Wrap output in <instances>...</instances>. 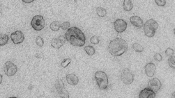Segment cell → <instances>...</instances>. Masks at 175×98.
I'll return each instance as SVG.
<instances>
[{"label": "cell", "mask_w": 175, "mask_h": 98, "mask_svg": "<svg viewBox=\"0 0 175 98\" xmlns=\"http://www.w3.org/2000/svg\"><path fill=\"white\" fill-rule=\"evenodd\" d=\"M66 38L67 41L74 46L80 47L85 44L86 39L85 35L77 27H72L69 28L66 33Z\"/></svg>", "instance_id": "1"}, {"label": "cell", "mask_w": 175, "mask_h": 98, "mask_svg": "<svg viewBox=\"0 0 175 98\" xmlns=\"http://www.w3.org/2000/svg\"><path fill=\"white\" fill-rule=\"evenodd\" d=\"M128 48V45L126 42L120 38L112 40L109 46V53L115 57L121 56L127 52Z\"/></svg>", "instance_id": "2"}, {"label": "cell", "mask_w": 175, "mask_h": 98, "mask_svg": "<svg viewBox=\"0 0 175 98\" xmlns=\"http://www.w3.org/2000/svg\"><path fill=\"white\" fill-rule=\"evenodd\" d=\"M158 24L156 21L152 19L148 20L144 25L145 34L148 38L154 37L156 31L158 28Z\"/></svg>", "instance_id": "3"}, {"label": "cell", "mask_w": 175, "mask_h": 98, "mask_svg": "<svg viewBox=\"0 0 175 98\" xmlns=\"http://www.w3.org/2000/svg\"><path fill=\"white\" fill-rule=\"evenodd\" d=\"M95 78L99 89L104 90L107 88L109 81L107 75L105 72L98 71L95 74Z\"/></svg>", "instance_id": "4"}, {"label": "cell", "mask_w": 175, "mask_h": 98, "mask_svg": "<svg viewBox=\"0 0 175 98\" xmlns=\"http://www.w3.org/2000/svg\"><path fill=\"white\" fill-rule=\"evenodd\" d=\"M31 23L32 28L36 31H42L45 26V20L42 16H34Z\"/></svg>", "instance_id": "5"}, {"label": "cell", "mask_w": 175, "mask_h": 98, "mask_svg": "<svg viewBox=\"0 0 175 98\" xmlns=\"http://www.w3.org/2000/svg\"><path fill=\"white\" fill-rule=\"evenodd\" d=\"M4 71L6 75L8 77H12L17 73L18 71V67L12 62L7 61L4 65Z\"/></svg>", "instance_id": "6"}, {"label": "cell", "mask_w": 175, "mask_h": 98, "mask_svg": "<svg viewBox=\"0 0 175 98\" xmlns=\"http://www.w3.org/2000/svg\"><path fill=\"white\" fill-rule=\"evenodd\" d=\"M121 79L124 84L130 85L134 80V76L132 73L128 69L123 70L120 76Z\"/></svg>", "instance_id": "7"}, {"label": "cell", "mask_w": 175, "mask_h": 98, "mask_svg": "<svg viewBox=\"0 0 175 98\" xmlns=\"http://www.w3.org/2000/svg\"><path fill=\"white\" fill-rule=\"evenodd\" d=\"M55 89L58 94L60 97L63 98H69L68 93L64 88V85L62 81L59 80L56 82Z\"/></svg>", "instance_id": "8"}, {"label": "cell", "mask_w": 175, "mask_h": 98, "mask_svg": "<svg viewBox=\"0 0 175 98\" xmlns=\"http://www.w3.org/2000/svg\"><path fill=\"white\" fill-rule=\"evenodd\" d=\"M11 38L15 44H20L25 39L24 35L21 31H17L12 33Z\"/></svg>", "instance_id": "9"}, {"label": "cell", "mask_w": 175, "mask_h": 98, "mask_svg": "<svg viewBox=\"0 0 175 98\" xmlns=\"http://www.w3.org/2000/svg\"><path fill=\"white\" fill-rule=\"evenodd\" d=\"M161 83L157 78H154L149 81L148 84V88L155 92H157L161 88Z\"/></svg>", "instance_id": "10"}, {"label": "cell", "mask_w": 175, "mask_h": 98, "mask_svg": "<svg viewBox=\"0 0 175 98\" xmlns=\"http://www.w3.org/2000/svg\"><path fill=\"white\" fill-rule=\"evenodd\" d=\"M66 42V38L63 35H60L56 38H54L52 40L51 45L53 48L59 49L63 46Z\"/></svg>", "instance_id": "11"}, {"label": "cell", "mask_w": 175, "mask_h": 98, "mask_svg": "<svg viewBox=\"0 0 175 98\" xmlns=\"http://www.w3.org/2000/svg\"><path fill=\"white\" fill-rule=\"evenodd\" d=\"M114 27L115 31L118 33L124 32L127 28V24L122 19H118L114 23Z\"/></svg>", "instance_id": "12"}, {"label": "cell", "mask_w": 175, "mask_h": 98, "mask_svg": "<svg viewBox=\"0 0 175 98\" xmlns=\"http://www.w3.org/2000/svg\"><path fill=\"white\" fill-rule=\"evenodd\" d=\"M156 67L154 63H149L145 67V73L148 77H152L154 75Z\"/></svg>", "instance_id": "13"}, {"label": "cell", "mask_w": 175, "mask_h": 98, "mask_svg": "<svg viewBox=\"0 0 175 98\" xmlns=\"http://www.w3.org/2000/svg\"><path fill=\"white\" fill-rule=\"evenodd\" d=\"M155 97V92L148 88L144 89L140 92L139 94L140 98H154Z\"/></svg>", "instance_id": "14"}, {"label": "cell", "mask_w": 175, "mask_h": 98, "mask_svg": "<svg viewBox=\"0 0 175 98\" xmlns=\"http://www.w3.org/2000/svg\"><path fill=\"white\" fill-rule=\"evenodd\" d=\"M130 20L132 24L138 28H141L143 26V21L139 16H131L130 18Z\"/></svg>", "instance_id": "15"}, {"label": "cell", "mask_w": 175, "mask_h": 98, "mask_svg": "<svg viewBox=\"0 0 175 98\" xmlns=\"http://www.w3.org/2000/svg\"><path fill=\"white\" fill-rule=\"evenodd\" d=\"M67 82L69 85L72 86H75L78 84L79 79L74 74H71L68 75L66 76Z\"/></svg>", "instance_id": "16"}, {"label": "cell", "mask_w": 175, "mask_h": 98, "mask_svg": "<svg viewBox=\"0 0 175 98\" xmlns=\"http://www.w3.org/2000/svg\"><path fill=\"white\" fill-rule=\"evenodd\" d=\"M123 8L126 11H130L132 10L133 4L131 0H124L123 3Z\"/></svg>", "instance_id": "17"}, {"label": "cell", "mask_w": 175, "mask_h": 98, "mask_svg": "<svg viewBox=\"0 0 175 98\" xmlns=\"http://www.w3.org/2000/svg\"><path fill=\"white\" fill-rule=\"evenodd\" d=\"M9 39V36L6 34H0V46H3L7 44Z\"/></svg>", "instance_id": "18"}, {"label": "cell", "mask_w": 175, "mask_h": 98, "mask_svg": "<svg viewBox=\"0 0 175 98\" xmlns=\"http://www.w3.org/2000/svg\"><path fill=\"white\" fill-rule=\"evenodd\" d=\"M60 27H61V25L58 21H53L50 26V27L51 30L54 31H59Z\"/></svg>", "instance_id": "19"}, {"label": "cell", "mask_w": 175, "mask_h": 98, "mask_svg": "<svg viewBox=\"0 0 175 98\" xmlns=\"http://www.w3.org/2000/svg\"><path fill=\"white\" fill-rule=\"evenodd\" d=\"M84 50L87 54L89 56H92L96 52L95 48L91 46H87L85 47Z\"/></svg>", "instance_id": "20"}, {"label": "cell", "mask_w": 175, "mask_h": 98, "mask_svg": "<svg viewBox=\"0 0 175 98\" xmlns=\"http://www.w3.org/2000/svg\"><path fill=\"white\" fill-rule=\"evenodd\" d=\"M96 12L98 15L102 18H103L106 16L107 12L104 8L98 7L97 8Z\"/></svg>", "instance_id": "21"}, {"label": "cell", "mask_w": 175, "mask_h": 98, "mask_svg": "<svg viewBox=\"0 0 175 98\" xmlns=\"http://www.w3.org/2000/svg\"><path fill=\"white\" fill-rule=\"evenodd\" d=\"M133 50L136 52L138 53H142L143 52L144 50V48L143 47L141 44L137 43L133 44Z\"/></svg>", "instance_id": "22"}, {"label": "cell", "mask_w": 175, "mask_h": 98, "mask_svg": "<svg viewBox=\"0 0 175 98\" xmlns=\"http://www.w3.org/2000/svg\"><path fill=\"white\" fill-rule=\"evenodd\" d=\"M168 62L170 67L175 69V56L174 55L170 56L168 59Z\"/></svg>", "instance_id": "23"}, {"label": "cell", "mask_w": 175, "mask_h": 98, "mask_svg": "<svg viewBox=\"0 0 175 98\" xmlns=\"http://www.w3.org/2000/svg\"><path fill=\"white\" fill-rule=\"evenodd\" d=\"M36 43L38 46L42 47L44 44V40L43 38L40 36H38L36 38Z\"/></svg>", "instance_id": "24"}, {"label": "cell", "mask_w": 175, "mask_h": 98, "mask_svg": "<svg viewBox=\"0 0 175 98\" xmlns=\"http://www.w3.org/2000/svg\"><path fill=\"white\" fill-rule=\"evenodd\" d=\"M100 41V39H99V38L96 36H92L90 39V42L92 44H99Z\"/></svg>", "instance_id": "25"}, {"label": "cell", "mask_w": 175, "mask_h": 98, "mask_svg": "<svg viewBox=\"0 0 175 98\" xmlns=\"http://www.w3.org/2000/svg\"><path fill=\"white\" fill-rule=\"evenodd\" d=\"M71 60L70 58H67L64 60L61 63V66L63 67L66 68L68 67L71 63Z\"/></svg>", "instance_id": "26"}, {"label": "cell", "mask_w": 175, "mask_h": 98, "mask_svg": "<svg viewBox=\"0 0 175 98\" xmlns=\"http://www.w3.org/2000/svg\"><path fill=\"white\" fill-rule=\"evenodd\" d=\"M166 56L170 57L174 55V52L173 49L170 48H168L165 51Z\"/></svg>", "instance_id": "27"}, {"label": "cell", "mask_w": 175, "mask_h": 98, "mask_svg": "<svg viewBox=\"0 0 175 98\" xmlns=\"http://www.w3.org/2000/svg\"><path fill=\"white\" fill-rule=\"evenodd\" d=\"M157 5L160 7H163L166 4V0H155Z\"/></svg>", "instance_id": "28"}, {"label": "cell", "mask_w": 175, "mask_h": 98, "mask_svg": "<svg viewBox=\"0 0 175 98\" xmlns=\"http://www.w3.org/2000/svg\"><path fill=\"white\" fill-rule=\"evenodd\" d=\"M70 26V23L68 22H66L62 23L61 25V28L63 30H66Z\"/></svg>", "instance_id": "29"}, {"label": "cell", "mask_w": 175, "mask_h": 98, "mask_svg": "<svg viewBox=\"0 0 175 98\" xmlns=\"http://www.w3.org/2000/svg\"><path fill=\"white\" fill-rule=\"evenodd\" d=\"M154 58L156 60L160 62L162 61L163 57L159 53H156L154 56Z\"/></svg>", "instance_id": "30"}, {"label": "cell", "mask_w": 175, "mask_h": 98, "mask_svg": "<svg viewBox=\"0 0 175 98\" xmlns=\"http://www.w3.org/2000/svg\"><path fill=\"white\" fill-rule=\"evenodd\" d=\"M22 1L26 4H30L32 3L35 0H22Z\"/></svg>", "instance_id": "31"}, {"label": "cell", "mask_w": 175, "mask_h": 98, "mask_svg": "<svg viewBox=\"0 0 175 98\" xmlns=\"http://www.w3.org/2000/svg\"><path fill=\"white\" fill-rule=\"evenodd\" d=\"M3 81V76L0 74V84H1Z\"/></svg>", "instance_id": "32"}]
</instances>
